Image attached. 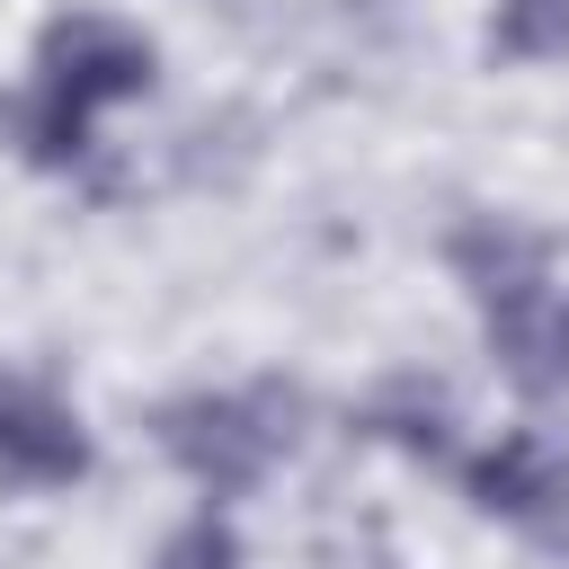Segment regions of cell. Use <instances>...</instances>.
I'll list each match as a JSON object with an SVG mask.
<instances>
[{"label":"cell","mask_w":569,"mask_h":569,"mask_svg":"<svg viewBox=\"0 0 569 569\" xmlns=\"http://www.w3.org/2000/svg\"><path fill=\"white\" fill-rule=\"evenodd\" d=\"M151 80H160V44L142 27L107 18V9H62V18H44L27 89L9 98V142L36 169H80L98 142V116L142 98Z\"/></svg>","instance_id":"1"},{"label":"cell","mask_w":569,"mask_h":569,"mask_svg":"<svg viewBox=\"0 0 569 569\" xmlns=\"http://www.w3.org/2000/svg\"><path fill=\"white\" fill-rule=\"evenodd\" d=\"M445 267L471 293L498 373L525 400H560L569 391V284L551 276V249L507 213H462L445 231Z\"/></svg>","instance_id":"2"},{"label":"cell","mask_w":569,"mask_h":569,"mask_svg":"<svg viewBox=\"0 0 569 569\" xmlns=\"http://www.w3.org/2000/svg\"><path fill=\"white\" fill-rule=\"evenodd\" d=\"M293 418H302V391L249 382V391H178V400H160L151 409V436L222 507V498H249L293 453Z\"/></svg>","instance_id":"3"},{"label":"cell","mask_w":569,"mask_h":569,"mask_svg":"<svg viewBox=\"0 0 569 569\" xmlns=\"http://www.w3.org/2000/svg\"><path fill=\"white\" fill-rule=\"evenodd\" d=\"M453 471H462V498H471L480 516H498V525H516V533H542V542L569 533V453H560L551 436L507 427L498 445L462 453Z\"/></svg>","instance_id":"4"},{"label":"cell","mask_w":569,"mask_h":569,"mask_svg":"<svg viewBox=\"0 0 569 569\" xmlns=\"http://www.w3.org/2000/svg\"><path fill=\"white\" fill-rule=\"evenodd\" d=\"M0 480L9 489H71V480H89V427H80V409L53 382L9 373V365H0Z\"/></svg>","instance_id":"5"},{"label":"cell","mask_w":569,"mask_h":569,"mask_svg":"<svg viewBox=\"0 0 569 569\" xmlns=\"http://www.w3.org/2000/svg\"><path fill=\"white\" fill-rule=\"evenodd\" d=\"M356 436L400 445V453H418V462H462V453H453V409H445V391H427V382H391L382 400H365V409H356Z\"/></svg>","instance_id":"6"},{"label":"cell","mask_w":569,"mask_h":569,"mask_svg":"<svg viewBox=\"0 0 569 569\" xmlns=\"http://www.w3.org/2000/svg\"><path fill=\"white\" fill-rule=\"evenodd\" d=\"M489 62H569V0H498Z\"/></svg>","instance_id":"7"},{"label":"cell","mask_w":569,"mask_h":569,"mask_svg":"<svg viewBox=\"0 0 569 569\" xmlns=\"http://www.w3.org/2000/svg\"><path fill=\"white\" fill-rule=\"evenodd\" d=\"M151 569H240V533L213 516V507H196L169 542H160V560Z\"/></svg>","instance_id":"8"}]
</instances>
